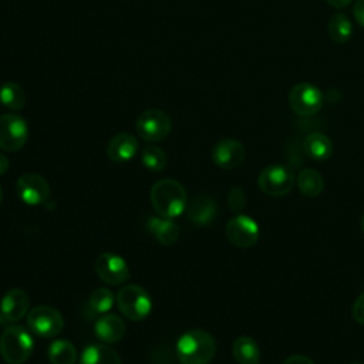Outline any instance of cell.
Segmentation results:
<instances>
[{
    "label": "cell",
    "instance_id": "6da1fadb",
    "mask_svg": "<svg viewBox=\"0 0 364 364\" xmlns=\"http://www.w3.org/2000/svg\"><path fill=\"white\" fill-rule=\"evenodd\" d=\"M149 199L158 216L176 218L186 210L188 196L185 188L175 179H159L149 192Z\"/></svg>",
    "mask_w": 364,
    "mask_h": 364
},
{
    "label": "cell",
    "instance_id": "7a4b0ae2",
    "mask_svg": "<svg viewBox=\"0 0 364 364\" xmlns=\"http://www.w3.org/2000/svg\"><path fill=\"white\" fill-rule=\"evenodd\" d=\"M216 354V341L205 330H189L176 341V355L181 364H209Z\"/></svg>",
    "mask_w": 364,
    "mask_h": 364
},
{
    "label": "cell",
    "instance_id": "3957f363",
    "mask_svg": "<svg viewBox=\"0 0 364 364\" xmlns=\"http://www.w3.org/2000/svg\"><path fill=\"white\" fill-rule=\"evenodd\" d=\"M34 350L31 333L18 324L7 326L0 336V354L9 364L26 363Z\"/></svg>",
    "mask_w": 364,
    "mask_h": 364
},
{
    "label": "cell",
    "instance_id": "277c9868",
    "mask_svg": "<svg viewBox=\"0 0 364 364\" xmlns=\"http://www.w3.org/2000/svg\"><path fill=\"white\" fill-rule=\"evenodd\" d=\"M119 311L132 321L145 320L152 310L149 293L138 284H127L118 290L115 297Z\"/></svg>",
    "mask_w": 364,
    "mask_h": 364
},
{
    "label": "cell",
    "instance_id": "5b68a950",
    "mask_svg": "<svg viewBox=\"0 0 364 364\" xmlns=\"http://www.w3.org/2000/svg\"><path fill=\"white\" fill-rule=\"evenodd\" d=\"M296 178L293 171L282 164H273L264 166L257 178L260 191L269 196L280 198L287 195L294 186Z\"/></svg>",
    "mask_w": 364,
    "mask_h": 364
},
{
    "label": "cell",
    "instance_id": "8992f818",
    "mask_svg": "<svg viewBox=\"0 0 364 364\" xmlns=\"http://www.w3.org/2000/svg\"><path fill=\"white\" fill-rule=\"evenodd\" d=\"M30 331L43 338H53L64 328V318L58 310L50 306H36L27 313Z\"/></svg>",
    "mask_w": 364,
    "mask_h": 364
},
{
    "label": "cell",
    "instance_id": "52a82bcc",
    "mask_svg": "<svg viewBox=\"0 0 364 364\" xmlns=\"http://www.w3.org/2000/svg\"><path fill=\"white\" fill-rule=\"evenodd\" d=\"M171 119L166 112L151 108L144 111L135 124L138 135L148 142H158L168 136L171 132Z\"/></svg>",
    "mask_w": 364,
    "mask_h": 364
},
{
    "label": "cell",
    "instance_id": "ba28073f",
    "mask_svg": "<svg viewBox=\"0 0 364 364\" xmlns=\"http://www.w3.org/2000/svg\"><path fill=\"white\" fill-rule=\"evenodd\" d=\"M28 138V127L23 117L4 114L0 117V148L7 152L20 151Z\"/></svg>",
    "mask_w": 364,
    "mask_h": 364
},
{
    "label": "cell",
    "instance_id": "9c48e42d",
    "mask_svg": "<svg viewBox=\"0 0 364 364\" xmlns=\"http://www.w3.org/2000/svg\"><path fill=\"white\" fill-rule=\"evenodd\" d=\"M323 94L321 91L309 82H300L294 85L289 92V107L291 111L301 117L314 115L321 109Z\"/></svg>",
    "mask_w": 364,
    "mask_h": 364
},
{
    "label": "cell",
    "instance_id": "30bf717a",
    "mask_svg": "<svg viewBox=\"0 0 364 364\" xmlns=\"http://www.w3.org/2000/svg\"><path fill=\"white\" fill-rule=\"evenodd\" d=\"M226 237L236 247H252L259 240V225L247 215L237 213L226 223Z\"/></svg>",
    "mask_w": 364,
    "mask_h": 364
},
{
    "label": "cell",
    "instance_id": "8fae6325",
    "mask_svg": "<svg viewBox=\"0 0 364 364\" xmlns=\"http://www.w3.org/2000/svg\"><path fill=\"white\" fill-rule=\"evenodd\" d=\"M16 192L26 205L37 206L50 198V185L44 176L30 172L17 179Z\"/></svg>",
    "mask_w": 364,
    "mask_h": 364
},
{
    "label": "cell",
    "instance_id": "7c38bea8",
    "mask_svg": "<svg viewBox=\"0 0 364 364\" xmlns=\"http://www.w3.org/2000/svg\"><path fill=\"white\" fill-rule=\"evenodd\" d=\"M95 272L98 277L109 286L122 284L129 277V269L124 257L111 252L101 253L97 257Z\"/></svg>",
    "mask_w": 364,
    "mask_h": 364
},
{
    "label": "cell",
    "instance_id": "4fadbf2b",
    "mask_svg": "<svg viewBox=\"0 0 364 364\" xmlns=\"http://www.w3.org/2000/svg\"><path fill=\"white\" fill-rule=\"evenodd\" d=\"M246 151L242 142L232 138L218 141L212 148V159L222 169H233L245 159Z\"/></svg>",
    "mask_w": 364,
    "mask_h": 364
},
{
    "label": "cell",
    "instance_id": "5bb4252c",
    "mask_svg": "<svg viewBox=\"0 0 364 364\" xmlns=\"http://www.w3.org/2000/svg\"><path fill=\"white\" fill-rule=\"evenodd\" d=\"M30 307V297L21 289H10L4 293L0 301V313L4 320L16 323L21 320Z\"/></svg>",
    "mask_w": 364,
    "mask_h": 364
},
{
    "label": "cell",
    "instance_id": "9a60e30c",
    "mask_svg": "<svg viewBox=\"0 0 364 364\" xmlns=\"http://www.w3.org/2000/svg\"><path fill=\"white\" fill-rule=\"evenodd\" d=\"M138 148L139 144L134 135L128 132H119L109 139L107 145V156L112 162L124 164L131 161L136 155Z\"/></svg>",
    "mask_w": 364,
    "mask_h": 364
},
{
    "label": "cell",
    "instance_id": "2e32d148",
    "mask_svg": "<svg viewBox=\"0 0 364 364\" xmlns=\"http://www.w3.org/2000/svg\"><path fill=\"white\" fill-rule=\"evenodd\" d=\"M94 334L100 341L105 344L117 343L125 334V323L118 314H101V317H98L94 324Z\"/></svg>",
    "mask_w": 364,
    "mask_h": 364
},
{
    "label": "cell",
    "instance_id": "e0dca14e",
    "mask_svg": "<svg viewBox=\"0 0 364 364\" xmlns=\"http://www.w3.org/2000/svg\"><path fill=\"white\" fill-rule=\"evenodd\" d=\"M186 212L193 225L206 226L215 220L218 215V205L213 198L208 195H199L188 203Z\"/></svg>",
    "mask_w": 364,
    "mask_h": 364
},
{
    "label": "cell",
    "instance_id": "ac0fdd59",
    "mask_svg": "<svg viewBox=\"0 0 364 364\" xmlns=\"http://www.w3.org/2000/svg\"><path fill=\"white\" fill-rule=\"evenodd\" d=\"M148 230L164 246H172L179 239V226L171 218H164V216L149 218Z\"/></svg>",
    "mask_w": 364,
    "mask_h": 364
},
{
    "label": "cell",
    "instance_id": "d6986e66",
    "mask_svg": "<svg viewBox=\"0 0 364 364\" xmlns=\"http://www.w3.org/2000/svg\"><path fill=\"white\" fill-rule=\"evenodd\" d=\"M303 149L313 161H326L331 156L333 144L331 139L323 132H311L303 141Z\"/></svg>",
    "mask_w": 364,
    "mask_h": 364
},
{
    "label": "cell",
    "instance_id": "ffe728a7",
    "mask_svg": "<svg viewBox=\"0 0 364 364\" xmlns=\"http://www.w3.org/2000/svg\"><path fill=\"white\" fill-rule=\"evenodd\" d=\"M80 364H121V358L105 344H90L82 350Z\"/></svg>",
    "mask_w": 364,
    "mask_h": 364
},
{
    "label": "cell",
    "instance_id": "44dd1931",
    "mask_svg": "<svg viewBox=\"0 0 364 364\" xmlns=\"http://www.w3.org/2000/svg\"><path fill=\"white\" fill-rule=\"evenodd\" d=\"M232 354L239 364H259L260 361L259 344L249 336H240L235 340Z\"/></svg>",
    "mask_w": 364,
    "mask_h": 364
},
{
    "label": "cell",
    "instance_id": "7402d4cb",
    "mask_svg": "<svg viewBox=\"0 0 364 364\" xmlns=\"http://www.w3.org/2000/svg\"><path fill=\"white\" fill-rule=\"evenodd\" d=\"M296 183L299 191L307 198H316L324 189V181L321 175L311 168L301 169L296 178Z\"/></svg>",
    "mask_w": 364,
    "mask_h": 364
},
{
    "label": "cell",
    "instance_id": "603a6c76",
    "mask_svg": "<svg viewBox=\"0 0 364 364\" xmlns=\"http://www.w3.org/2000/svg\"><path fill=\"white\" fill-rule=\"evenodd\" d=\"M47 357L51 364H74L77 350L68 340H54L47 350Z\"/></svg>",
    "mask_w": 364,
    "mask_h": 364
},
{
    "label": "cell",
    "instance_id": "cb8c5ba5",
    "mask_svg": "<svg viewBox=\"0 0 364 364\" xmlns=\"http://www.w3.org/2000/svg\"><path fill=\"white\" fill-rule=\"evenodd\" d=\"M327 31L334 43L343 44L350 40L353 34V26L350 18L344 13H334L328 20Z\"/></svg>",
    "mask_w": 364,
    "mask_h": 364
},
{
    "label": "cell",
    "instance_id": "d4e9b609",
    "mask_svg": "<svg viewBox=\"0 0 364 364\" xmlns=\"http://www.w3.org/2000/svg\"><path fill=\"white\" fill-rule=\"evenodd\" d=\"M0 102L9 109L18 111L26 104V94L16 82H6L0 88Z\"/></svg>",
    "mask_w": 364,
    "mask_h": 364
},
{
    "label": "cell",
    "instance_id": "484cf974",
    "mask_svg": "<svg viewBox=\"0 0 364 364\" xmlns=\"http://www.w3.org/2000/svg\"><path fill=\"white\" fill-rule=\"evenodd\" d=\"M141 162L146 169L154 171V172H159L166 166L168 158H166L165 151L161 149L159 146L148 145L142 149Z\"/></svg>",
    "mask_w": 364,
    "mask_h": 364
},
{
    "label": "cell",
    "instance_id": "4316f807",
    "mask_svg": "<svg viewBox=\"0 0 364 364\" xmlns=\"http://www.w3.org/2000/svg\"><path fill=\"white\" fill-rule=\"evenodd\" d=\"M114 301H115V297L111 290H108L105 287H98L91 293L88 306L94 313L105 314L112 309Z\"/></svg>",
    "mask_w": 364,
    "mask_h": 364
},
{
    "label": "cell",
    "instance_id": "83f0119b",
    "mask_svg": "<svg viewBox=\"0 0 364 364\" xmlns=\"http://www.w3.org/2000/svg\"><path fill=\"white\" fill-rule=\"evenodd\" d=\"M246 205V195L240 186H232L228 193V206L232 212L240 213Z\"/></svg>",
    "mask_w": 364,
    "mask_h": 364
},
{
    "label": "cell",
    "instance_id": "f1b7e54d",
    "mask_svg": "<svg viewBox=\"0 0 364 364\" xmlns=\"http://www.w3.org/2000/svg\"><path fill=\"white\" fill-rule=\"evenodd\" d=\"M353 317L358 324H364V293H361L353 304Z\"/></svg>",
    "mask_w": 364,
    "mask_h": 364
},
{
    "label": "cell",
    "instance_id": "f546056e",
    "mask_svg": "<svg viewBox=\"0 0 364 364\" xmlns=\"http://www.w3.org/2000/svg\"><path fill=\"white\" fill-rule=\"evenodd\" d=\"M354 17L364 27V0H357L354 4Z\"/></svg>",
    "mask_w": 364,
    "mask_h": 364
},
{
    "label": "cell",
    "instance_id": "4dcf8cb0",
    "mask_svg": "<svg viewBox=\"0 0 364 364\" xmlns=\"http://www.w3.org/2000/svg\"><path fill=\"white\" fill-rule=\"evenodd\" d=\"M282 364H314V363L306 355H290Z\"/></svg>",
    "mask_w": 364,
    "mask_h": 364
},
{
    "label": "cell",
    "instance_id": "1f68e13d",
    "mask_svg": "<svg viewBox=\"0 0 364 364\" xmlns=\"http://www.w3.org/2000/svg\"><path fill=\"white\" fill-rule=\"evenodd\" d=\"M327 4H330L334 9H343L351 3V0H326Z\"/></svg>",
    "mask_w": 364,
    "mask_h": 364
},
{
    "label": "cell",
    "instance_id": "d6a6232c",
    "mask_svg": "<svg viewBox=\"0 0 364 364\" xmlns=\"http://www.w3.org/2000/svg\"><path fill=\"white\" fill-rule=\"evenodd\" d=\"M7 169H9V159L6 158V155L0 154V175H3Z\"/></svg>",
    "mask_w": 364,
    "mask_h": 364
},
{
    "label": "cell",
    "instance_id": "836d02e7",
    "mask_svg": "<svg viewBox=\"0 0 364 364\" xmlns=\"http://www.w3.org/2000/svg\"><path fill=\"white\" fill-rule=\"evenodd\" d=\"M360 228H361V230L364 232V213H363V216H361V219H360Z\"/></svg>",
    "mask_w": 364,
    "mask_h": 364
},
{
    "label": "cell",
    "instance_id": "e575fe53",
    "mask_svg": "<svg viewBox=\"0 0 364 364\" xmlns=\"http://www.w3.org/2000/svg\"><path fill=\"white\" fill-rule=\"evenodd\" d=\"M1 200H3V192H1V188H0V205H1Z\"/></svg>",
    "mask_w": 364,
    "mask_h": 364
},
{
    "label": "cell",
    "instance_id": "d590c367",
    "mask_svg": "<svg viewBox=\"0 0 364 364\" xmlns=\"http://www.w3.org/2000/svg\"><path fill=\"white\" fill-rule=\"evenodd\" d=\"M351 364H364V363H351Z\"/></svg>",
    "mask_w": 364,
    "mask_h": 364
}]
</instances>
